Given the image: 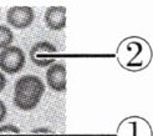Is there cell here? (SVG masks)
Wrapping results in <instances>:
<instances>
[{"mask_svg":"<svg viewBox=\"0 0 153 136\" xmlns=\"http://www.w3.org/2000/svg\"><path fill=\"white\" fill-rule=\"evenodd\" d=\"M120 64L129 70L143 69L152 60V50L149 44L141 37H128L120 44L117 51Z\"/></svg>","mask_w":153,"mask_h":136,"instance_id":"cell-1","label":"cell"},{"mask_svg":"<svg viewBox=\"0 0 153 136\" xmlns=\"http://www.w3.org/2000/svg\"><path fill=\"white\" fill-rule=\"evenodd\" d=\"M45 93V85L40 78L26 75L20 78L15 84L14 104L20 110L29 111L37 106Z\"/></svg>","mask_w":153,"mask_h":136,"instance_id":"cell-2","label":"cell"},{"mask_svg":"<svg viewBox=\"0 0 153 136\" xmlns=\"http://www.w3.org/2000/svg\"><path fill=\"white\" fill-rule=\"evenodd\" d=\"M25 65V55L18 46H9L0 52V69L6 74H16Z\"/></svg>","mask_w":153,"mask_h":136,"instance_id":"cell-3","label":"cell"},{"mask_svg":"<svg viewBox=\"0 0 153 136\" xmlns=\"http://www.w3.org/2000/svg\"><path fill=\"white\" fill-rule=\"evenodd\" d=\"M57 49L51 43L40 41L36 43L30 50V59L33 64L40 67L51 66L56 60Z\"/></svg>","mask_w":153,"mask_h":136,"instance_id":"cell-4","label":"cell"},{"mask_svg":"<svg viewBox=\"0 0 153 136\" xmlns=\"http://www.w3.org/2000/svg\"><path fill=\"white\" fill-rule=\"evenodd\" d=\"M117 136H152V129L147 120L132 116L120 124Z\"/></svg>","mask_w":153,"mask_h":136,"instance_id":"cell-5","label":"cell"},{"mask_svg":"<svg viewBox=\"0 0 153 136\" xmlns=\"http://www.w3.org/2000/svg\"><path fill=\"white\" fill-rule=\"evenodd\" d=\"M35 13L30 6H13L6 13L7 22L16 29H26L33 24Z\"/></svg>","mask_w":153,"mask_h":136,"instance_id":"cell-6","label":"cell"},{"mask_svg":"<svg viewBox=\"0 0 153 136\" xmlns=\"http://www.w3.org/2000/svg\"><path fill=\"white\" fill-rule=\"evenodd\" d=\"M46 81L53 91H65L66 90V67L65 64H52L46 71Z\"/></svg>","mask_w":153,"mask_h":136,"instance_id":"cell-7","label":"cell"},{"mask_svg":"<svg viewBox=\"0 0 153 136\" xmlns=\"http://www.w3.org/2000/svg\"><path fill=\"white\" fill-rule=\"evenodd\" d=\"M45 22L51 30H61L66 26V7L51 6L45 13Z\"/></svg>","mask_w":153,"mask_h":136,"instance_id":"cell-8","label":"cell"},{"mask_svg":"<svg viewBox=\"0 0 153 136\" xmlns=\"http://www.w3.org/2000/svg\"><path fill=\"white\" fill-rule=\"evenodd\" d=\"M13 40H14V34L11 30L7 26L0 25V49L9 48Z\"/></svg>","mask_w":153,"mask_h":136,"instance_id":"cell-9","label":"cell"},{"mask_svg":"<svg viewBox=\"0 0 153 136\" xmlns=\"http://www.w3.org/2000/svg\"><path fill=\"white\" fill-rule=\"evenodd\" d=\"M21 131L14 125H5L0 127V136H20Z\"/></svg>","mask_w":153,"mask_h":136,"instance_id":"cell-10","label":"cell"},{"mask_svg":"<svg viewBox=\"0 0 153 136\" xmlns=\"http://www.w3.org/2000/svg\"><path fill=\"white\" fill-rule=\"evenodd\" d=\"M5 116H6V106H5V104L0 100V123H3Z\"/></svg>","mask_w":153,"mask_h":136,"instance_id":"cell-11","label":"cell"},{"mask_svg":"<svg viewBox=\"0 0 153 136\" xmlns=\"http://www.w3.org/2000/svg\"><path fill=\"white\" fill-rule=\"evenodd\" d=\"M5 85H6V79H5L4 75L0 72V91H3L5 89Z\"/></svg>","mask_w":153,"mask_h":136,"instance_id":"cell-12","label":"cell"},{"mask_svg":"<svg viewBox=\"0 0 153 136\" xmlns=\"http://www.w3.org/2000/svg\"><path fill=\"white\" fill-rule=\"evenodd\" d=\"M33 134H52V131L48 129H37V130H34Z\"/></svg>","mask_w":153,"mask_h":136,"instance_id":"cell-13","label":"cell"}]
</instances>
